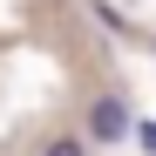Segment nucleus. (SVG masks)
<instances>
[{
  "instance_id": "nucleus-1",
  "label": "nucleus",
  "mask_w": 156,
  "mask_h": 156,
  "mask_svg": "<svg viewBox=\"0 0 156 156\" xmlns=\"http://www.w3.org/2000/svg\"><path fill=\"white\" fill-rule=\"evenodd\" d=\"M88 136H102V143L136 136V122H129V102H122V95H102L95 109H88Z\"/></svg>"
},
{
  "instance_id": "nucleus-2",
  "label": "nucleus",
  "mask_w": 156,
  "mask_h": 156,
  "mask_svg": "<svg viewBox=\"0 0 156 156\" xmlns=\"http://www.w3.org/2000/svg\"><path fill=\"white\" fill-rule=\"evenodd\" d=\"M41 156H88V143H82V136H55Z\"/></svg>"
},
{
  "instance_id": "nucleus-3",
  "label": "nucleus",
  "mask_w": 156,
  "mask_h": 156,
  "mask_svg": "<svg viewBox=\"0 0 156 156\" xmlns=\"http://www.w3.org/2000/svg\"><path fill=\"white\" fill-rule=\"evenodd\" d=\"M136 143H143V149L156 156V122H136Z\"/></svg>"
}]
</instances>
